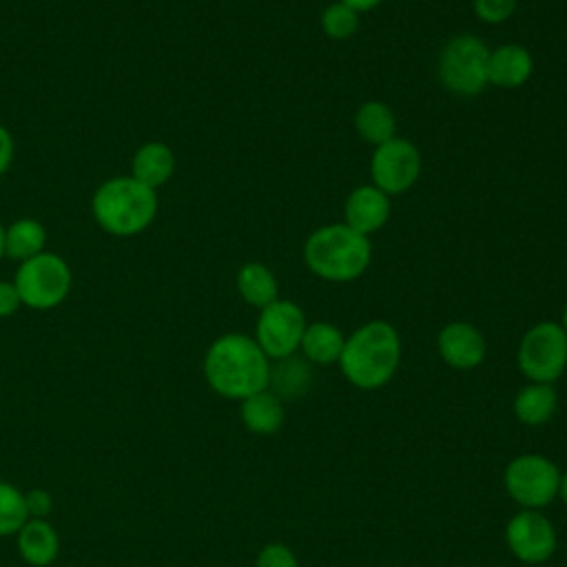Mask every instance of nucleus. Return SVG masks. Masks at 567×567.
<instances>
[{
    "label": "nucleus",
    "instance_id": "423d86ee",
    "mask_svg": "<svg viewBox=\"0 0 567 567\" xmlns=\"http://www.w3.org/2000/svg\"><path fill=\"white\" fill-rule=\"evenodd\" d=\"M20 301L33 310H51L60 306L73 286L71 266L55 252H40L22 261L13 275Z\"/></svg>",
    "mask_w": 567,
    "mask_h": 567
},
{
    "label": "nucleus",
    "instance_id": "6ab92c4d",
    "mask_svg": "<svg viewBox=\"0 0 567 567\" xmlns=\"http://www.w3.org/2000/svg\"><path fill=\"white\" fill-rule=\"evenodd\" d=\"M47 246V228L33 217H20L4 228V257L22 264Z\"/></svg>",
    "mask_w": 567,
    "mask_h": 567
},
{
    "label": "nucleus",
    "instance_id": "72a5a7b5",
    "mask_svg": "<svg viewBox=\"0 0 567 567\" xmlns=\"http://www.w3.org/2000/svg\"><path fill=\"white\" fill-rule=\"evenodd\" d=\"M560 326H563V330L567 332V306H565V310H563V323H560Z\"/></svg>",
    "mask_w": 567,
    "mask_h": 567
},
{
    "label": "nucleus",
    "instance_id": "4be33fe9",
    "mask_svg": "<svg viewBox=\"0 0 567 567\" xmlns=\"http://www.w3.org/2000/svg\"><path fill=\"white\" fill-rule=\"evenodd\" d=\"M241 419L250 432H257V434L277 432L284 423V408L279 396L266 390L246 396L241 403Z\"/></svg>",
    "mask_w": 567,
    "mask_h": 567
},
{
    "label": "nucleus",
    "instance_id": "0eeeda50",
    "mask_svg": "<svg viewBox=\"0 0 567 567\" xmlns=\"http://www.w3.org/2000/svg\"><path fill=\"white\" fill-rule=\"evenodd\" d=\"M516 361L534 383L556 381L567 368V332L556 321L534 323L520 339Z\"/></svg>",
    "mask_w": 567,
    "mask_h": 567
},
{
    "label": "nucleus",
    "instance_id": "ddd939ff",
    "mask_svg": "<svg viewBox=\"0 0 567 567\" xmlns=\"http://www.w3.org/2000/svg\"><path fill=\"white\" fill-rule=\"evenodd\" d=\"M436 348L441 359L456 368V370H470L483 363L487 343L481 330L467 321H452L441 328L436 337Z\"/></svg>",
    "mask_w": 567,
    "mask_h": 567
},
{
    "label": "nucleus",
    "instance_id": "1a4fd4ad",
    "mask_svg": "<svg viewBox=\"0 0 567 567\" xmlns=\"http://www.w3.org/2000/svg\"><path fill=\"white\" fill-rule=\"evenodd\" d=\"M421 153L414 142L405 137H392L374 146L370 157L372 184L385 195L408 193L421 175Z\"/></svg>",
    "mask_w": 567,
    "mask_h": 567
},
{
    "label": "nucleus",
    "instance_id": "c756f323",
    "mask_svg": "<svg viewBox=\"0 0 567 567\" xmlns=\"http://www.w3.org/2000/svg\"><path fill=\"white\" fill-rule=\"evenodd\" d=\"M16 155V144H13V135L9 133L7 126L0 124V177L9 171L11 162Z\"/></svg>",
    "mask_w": 567,
    "mask_h": 567
},
{
    "label": "nucleus",
    "instance_id": "f03ea898",
    "mask_svg": "<svg viewBox=\"0 0 567 567\" xmlns=\"http://www.w3.org/2000/svg\"><path fill=\"white\" fill-rule=\"evenodd\" d=\"M401 361V339L392 323L383 319L359 326L343 346L339 365L343 377L361 388L377 390L385 385Z\"/></svg>",
    "mask_w": 567,
    "mask_h": 567
},
{
    "label": "nucleus",
    "instance_id": "7ed1b4c3",
    "mask_svg": "<svg viewBox=\"0 0 567 567\" xmlns=\"http://www.w3.org/2000/svg\"><path fill=\"white\" fill-rule=\"evenodd\" d=\"M303 261L312 275L330 284L359 279L372 261V244L343 221L312 230L303 241Z\"/></svg>",
    "mask_w": 567,
    "mask_h": 567
},
{
    "label": "nucleus",
    "instance_id": "c85d7f7f",
    "mask_svg": "<svg viewBox=\"0 0 567 567\" xmlns=\"http://www.w3.org/2000/svg\"><path fill=\"white\" fill-rule=\"evenodd\" d=\"M24 501H27V512L33 518L47 516L53 507V501H51L49 492H44V489H31L29 494H24Z\"/></svg>",
    "mask_w": 567,
    "mask_h": 567
},
{
    "label": "nucleus",
    "instance_id": "473e14b6",
    "mask_svg": "<svg viewBox=\"0 0 567 567\" xmlns=\"http://www.w3.org/2000/svg\"><path fill=\"white\" fill-rule=\"evenodd\" d=\"M4 257V226L0 224V259Z\"/></svg>",
    "mask_w": 567,
    "mask_h": 567
},
{
    "label": "nucleus",
    "instance_id": "39448f33",
    "mask_svg": "<svg viewBox=\"0 0 567 567\" xmlns=\"http://www.w3.org/2000/svg\"><path fill=\"white\" fill-rule=\"evenodd\" d=\"M489 47L474 33L450 38L439 53L441 84L461 97H474L487 86Z\"/></svg>",
    "mask_w": 567,
    "mask_h": 567
},
{
    "label": "nucleus",
    "instance_id": "7c9ffc66",
    "mask_svg": "<svg viewBox=\"0 0 567 567\" xmlns=\"http://www.w3.org/2000/svg\"><path fill=\"white\" fill-rule=\"evenodd\" d=\"M343 4H348V7H352L354 11H359V13H365V11H372V9H377L383 0H341Z\"/></svg>",
    "mask_w": 567,
    "mask_h": 567
},
{
    "label": "nucleus",
    "instance_id": "4468645a",
    "mask_svg": "<svg viewBox=\"0 0 567 567\" xmlns=\"http://www.w3.org/2000/svg\"><path fill=\"white\" fill-rule=\"evenodd\" d=\"M532 71L534 58L523 44L507 42L496 49H489L487 84L498 89H518L532 78Z\"/></svg>",
    "mask_w": 567,
    "mask_h": 567
},
{
    "label": "nucleus",
    "instance_id": "412c9836",
    "mask_svg": "<svg viewBox=\"0 0 567 567\" xmlns=\"http://www.w3.org/2000/svg\"><path fill=\"white\" fill-rule=\"evenodd\" d=\"M558 405L556 390L551 383H532L525 385L514 399V412L525 425H543L547 423Z\"/></svg>",
    "mask_w": 567,
    "mask_h": 567
},
{
    "label": "nucleus",
    "instance_id": "b1692460",
    "mask_svg": "<svg viewBox=\"0 0 567 567\" xmlns=\"http://www.w3.org/2000/svg\"><path fill=\"white\" fill-rule=\"evenodd\" d=\"M29 520L24 494L11 483L0 481V536L18 534Z\"/></svg>",
    "mask_w": 567,
    "mask_h": 567
},
{
    "label": "nucleus",
    "instance_id": "aec40b11",
    "mask_svg": "<svg viewBox=\"0 0 567 567\" xmlns=\"http://www.w3.org/2000/svg\"><path fill=\"white\" fill-rule=\"evenodd\" d=\"M354 128L361 140L379 146L396 137V115L385 102L368 100L354 113Z\"/></svg>",
    "mask_w": 567,
    "mask_h": 567
},
{
    "label": "nucleus",
    "instance_id": "a211bd4d",
    "mask_svg": "<svg viewBox=\"0 0 567 567\" xmlns=\"http://www.w3.org/2000/svg\"><path fill=\"white\" fill-rule=\"evenodd\" d=\"M346 337L343 332L328 321H312L306 326L301 337V352L310 363H339V357L343 352Z\"/></svg>",
    "mask_w": 567,
    "mask_h": 567
},
{
    "label": "nucleus",
    "instance_id": "6e6552de",
    "mask_svg": "<svg viewBox=\"0 0 567 567\" xmlns=\"http://www.w3.org/2000/svg\"><path fill=\"white\" fill-rule=\"evenodd\" d=\"M306 326V315L295 301L275 299L259 310L255 341L268 359H286L299 350Z\"/></svg>",
    "mask_w": 567,
    "mask_h": 567
},
{
    "label": "nucleus",
    "instance_id": "f257e3e1",
    "mask_svg": "<svg viewBox=\"0 0 567 567\" xmlns=\"http://www.w3.org/2000/svg\"><path fill=\"white\" fill-rule=\"evenodd\" d=\"M204 377L217 394L246 399L268 388L270 363L252 337L228 332L206 350Z\"/></svg>",
    "mask_w": 567,
    "mask_h": 567
},
{
    "label": "nucleus",
    "instance_id": "2eb2a0df",
    "mask_svg": "<svg viewBox=\"0 0 567 567\" xmlns=\"http://www.w3.org/2000/svg\"><path fill=\"white\" fill-rule=\"evenodd\" d=\"M177 159L175 153L168 144L164 142H146L142 144L131 159V175L146 184L148 188L157 190L159 186H164L173 173H175Z\"/></svg>",
    "mask_w": 567,
    "mask_h": 567
},
{
    "label": "nucleus",
    "instance_id": "a878e982",
    "mask_svg": "<svg viewBox=\"0 0 567 567\" xmlns=\"http://www.w3.org/2000/svg\"><path fill=\"white\" fill-rule=\"evenodd\" d=\"M474 13L485 24H501L512 18L518 0H472Z\"/></svg>",
    "mask_w": 567,
    "mask_h": 567
},
{
    "label": "nucleus",
    "instance_id": "5701e85b",
    "mask_svg": "<svg viewBox=\"0 0 567 567\" xmlns=\"http://www.w3.org/2000/svg\"><path fill=\"white\" fill-rule=\"evenodd\" d=\"M306 361L308 359H299L295 354H290L286 359H277V363L270 365L268 385L272 383L277 394H284V396L303 394L312 381V370Z\"/></svg>",
    "mask_w": 567,
    "mask_h": 567
},
{
    "label": "nucleus",
    "instance_id": "f3484780",
    "mask_svg": "<svg viewBox=\"0 0 567 567\" xmlns=\"http://www.w3.org/2000/svg\"><path fill=\"white\" fill-rule=\"evenodd\" d=\"M18 549L29 565L44 567L55 560L60 540L55 529L47 520L31 518L18 532Z\"/></svg>",
    "mask_w": 567,
    "mask_h": 567
},
{
    "label": "nucleus",
    "instance_id": "bb28decb",
    "mask_svg": "<svg viewBox=\"0 0 567 567\" xmlns=\"http://www.w3.org/2000/svg\"><path fill=\"white\" fill-rule=\"evenodd\" d=\"M257 567H297V560L286 545L270 543L259 551Z\"/></svg>",
    "mask_w": 567,
    "mask_h": 567
},
{
    "label": "nucleus",
    "instance_id": "dca6fc26",
    "mask_svg": "<svg viewBox=\"0 0 567 567\" xmlns=\"http://www.w3.org/2000/svg\"><path fill=\"white\" fill-rule=\"evenodd\" d=\"M235 286L239 297L252 306V308H266L275 299H279V284L275 272L261 264V261H246L237 275H235Z\"/></svg>",
    "mask_w": 567,
    "mask_h": 567
},
{
    "label": "nucleus",
    "instance_id": "393cba45",
    "mask_svg": "<svg viewBox=\"0 0 567 567\" xmlns=\"http://www.w3.org/2000/svg\"><path fill=\"white\" fill-rule=\"evenodd\" d=\"M359 16L352 7L334 0L321 11V31L332 40H348L359 31Z\"/></svg>",
    "mask_w": 567,
    "mask_h": 567
},
{
    "label": "nucleus",
    "instance_id": "9b49d317",
    "mask_svg": "<svg viewBox=\"0 0 567 567\" xmlns=\"http://www.w3.org/2000/svg\"><path fill=\"white\" fill-rule=\"evenodd\" d=\"M505 538L509 549L523 563H543L556 549V532L549 518L540 512L525 509L516 514L505 529Z\"/></svg>",
    "mask_w": 567,
    "mask_h": 567
},
{
    "label": "nucleus",
    "instance_id": "2f4dec72",
    "mask_svg": "<svg viewBox=\"0 0 567 567\" xmlns=\"http://www.w3.org/2000/svg\"><path fill=\"white\" fill-rule=\"evenodd\" d=\"M558 494H560V498L565 501V505H567V474H560V485H558Z\"/></svg>",
    "mask_w": 567,
    "mask_h": 567
},
{
    "label": "nucleus",
    "instance_id": "9d476101",
    "mask_svg": "<svg viewBox=\"0 0 567 567\" xmlns=\"http://www.w3.org/2000/svg\"><path fill=\"white\" fill-rule=\"evenodd\" d=\"M560 485L558 467L538 454H525L505 467V489L523 507H543L554 501Z\"/></svg>",
    "mask_w": 567,
    "mask_h": 567
},
{
    "label": "nucleus",
    "instance_id": "f8f14e48",
    "mask_svg": "<svg viewBox=\"0 0 567 567\" xmlns=\"http://www.w3.org/2000/svg\"><path fill=\"white\" fill-rule=\"evenodd\" d=\"M392 213L390 195H385L374 184H361L352 188L343 204V224L352 230L370 237L381 230Z\"/></svg>",
    "mask_w": 567,
    "mask_h": 567
},
{
    "label": "nucleus",
    "instance_id": "20e7f679",
    "mask_svg": "<svg viewBox=\"0 0 567 567\" xmlns=\"http://www.w3.org/2000/svg\"><path fill=\"white\" fill-rule=\"evenodd\" d=\"M157 190L133 175H117L102 182L91 197L95 224L113 237H133L146 230L157 217Z\"/></svg>",
    "mask_w": 567,
    "mask_h": 567
},
{
    "label": "nucleus",
    "instance_id": "cd10ccee",
    "mask_svg": "<svg viewBox=\"0 0 567 567\" xmlns=\"http://www.w3.org/2000/svg\"><path fill=\"white\" fill-rule=\"evenodd\" d=\"M20 306H22V301H20L16 284L0 279V319L16 315Z\"/></svg>",
    "mask_w": 567,
    "mask_h": 567
}]
</instances>
